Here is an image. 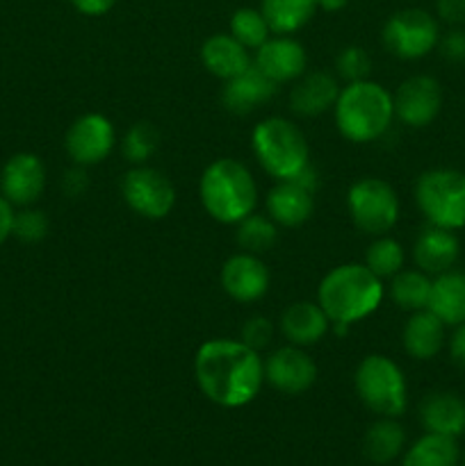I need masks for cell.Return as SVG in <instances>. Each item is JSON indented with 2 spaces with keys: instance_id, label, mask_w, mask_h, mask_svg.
<instances>
[{
  "instance_id": "6da1fadb",
  "label": "cell",
  "mask_w": 465,
  "mask_h": 466,
  "mask_svg": "<svg viewBox=\"0 0 465 466\" xmlns=\"http://www.w3.org/2000/svg\"><path fill=\"white\" fill-rule=\"evenodd\" d=\"M194 376L214 405L244 408L263 387L264 360L242 339H210L196 350Z\"/></svg>"
},
{
  "instance_id": "7a4b0ae2",
  "label": "cell",
  "mask_w": 465,
  "mask_h": 466,
  "mask_svg": "<svg viewBox=\"0 0 465 466\" xmlns=\"http://www.w3.org/2000/svg\"><path fill=\"white\" fill-rule=\"evenodd\" d=\"M383 282L365 264H342L322 278L317 289V303L333 326L351 328L377 312L381 305Z\"/></svg>"
},
{
  "instance_id": "3957f363",
  "label": "cell",
  "mask_w": 465,
  "mask_h": 466,
  "mask_svg": "<svg viewBox=\"0 0 465 466\" xmlns=\"http://www.w3.org/2000/svg\"><path fill=\"white\" fill-rule=\"evenodd\" d=\"M336 126L345 139L369 144L381 139L395 118L392 94L378 82L360 80L342 86L336 105Z\"/></svg>"
},
{
  "instance_id": "277c9868",
  "label": "cell",
  "mask_w": 465,
  "mask_h": 466,
  "mask_svg": "<svg viewBox=\"0 0 465 466\" xmlns=\"http://www.w3.org/2000/svg\"><path fill=\"white\" fill-rule=\"evenodd\" d=\"M201 203L205 212L219 223H240L258 203V187L242 162L231 157L214 159L201 176Z\"/></svg>"
},
{
  "instance_id": "5b68a950",
  "label": "cell",
  "mask_w": 465,
  "mask_h": 466,
  "mask_svg": "<svg viewBox=\"0 0 465 466\" xmlns=\"http://www.w3.org/2000/svg\"><path fill=\"white\" fill-rule=\"evenodd\" d=\"M251 148L264 173L276 180H292L308 167V141L292 121L269 116L253 127Z\"/></svg>"
},
{
  "instance_id": "8992f818",
  "label": "cell",
  "mask_w": 465,
  "mask_h": 466,
  "mask_svg": "<svg viewBox=\"0 0 465 466\" xmlns=\"http://www.w3.org/2000/svg\"><path fill=\"white\" fill-rule=\"evenodd\" d=\"M358 399L378 417H401L408 405L404 371L386 355H367L354 376Z\"/></svg>"
},
{
  "instance_id": "52a82bcc",
  "label": "cell",
  "mask_w": 465,
  "mask_h": 466,
  "mask_svg": "<svg viewBox=\"0 0 465 466\" xmlns=\"http://www.w3.org/2000/svg\"><path fill=\"white\" fill-rule=\"evenodd\" d=\"M415 200L431 226L459 230L465 226V173L431 168L415 182Z\"/></svg>"
},
{
  "instance_id": "ba28073f",
  "label": "cell",
  "mask_w": 465,
  "mask_h": 466,
  "mask_svg": "<svg viewBox=\"0 0 465 466\" xmlns=\"http://www.w3.org/2000/svg\"><path fill=\"white\" fill-rule=\"evenodd\" d=\"M346 208L360 232L381 237L395 228L399 218V198L381 177H360L346 194Z\"/></svg>"
},
{
  "instance_id": "9c48e42d",
  "label": "cell",
  "mask_w": 465,
  "mask_h": 466,
  "mask_svg": "<svg viewBox=\"0 0 465 466\" xmlns=\"http://www.w3.org/2000/svg\"><path fill=\"white\" fill-rule=\"evenodd\" d=\"M383 46L399 59H419L431 53L440 41L438 21L419 7L399 9L383 25Z\"/></svg>"
},
{
  "instance_id": "30bf717a",
  "label": "cell",
  "mask_w": 465,
  "mask_h": 466,
  "mask_svg": "<svg viewBox=\"0 0 465 466\" xmlns=\"http://www.w3.org/2000/svg\"><path fill=\"white\" fill-rule=\"evenodd\" d=\"M121 194L132 212L150 218V221H160V218L169 217L173 205H176V187H173V182L162 171L146 167V164L132 167L123 176Z\"/></svg>"
},
{
  "instance_id": "8fae6325",
  "label": "cell",
  "mask_w": 465,
  "mask_h": 466,
  "mask_svg": "<svg viewBox=\"0 0 465 466\" xmlns=\"http://www.w3.org/2000/svg\"><path fill=\"white\" fill-rule=\"evenodd\" d=\"M114 144H117V132L112 121L96 112L78 116L64 137V148L78 167L100 164L112 153Z\"/></svg>"
},
{
  "instance_id": "7c38bea8",
  "label": "cell",
  "mask_w": 465,
  "mask_h": 466,
  "mask_svg": "<svg viewBox=\"0 0 465 466\" xmlns=\"http://www.w3.org/2000/svg\"><path fill=\"white\" fill-rule=\"evenodd\" d=\"M264 380L281 394H304L317 380V364L301 346H283L264 360Z\"/></svg>"
},
{
  "instance_id": "4fadbf2b",
  "label": "cell",
  "mask_w": 465,
  "mask_h": 466,
  "mask_svg": "<svg viewBox=\"0 0 465 466\" xmlns=\"http://www.w3.org/2000/svg\"><path fill=\"white\" fill-rule=\"evenodd\" d=\"M395 116L408 127H427L440 114L442 89L436 77L413 76L392 96Z\"/></svg>"
},
{
  "instance_id": "5bb4252c",
  "label": "cell",
  "mask_w": 465,
  "mask_h": 466,
  "mask_svg": "<svg viewBox=\"0 0 465 466\" xmlns=\"http://www.w3.org/2000/svg\"><path fill=\"white\" fill-rule=\"evenodd\" d=\"M46 189V164L35 153H16L0 171V194L16 208H30Z\"/></svg>"
},
{
  "instance_id": "9a60e30c",
  "label": "cell",
  "mask_w": 465,
  "mask_h": 466,
  "mask_svg": "<svg viewBox=\"0 0 465 466\" xmlns=\"http://www.w3.org/2000/svg\"><path fill=\"white\" fill-rule=\"evenodd\" d=\"M222 287L237 303H255L269 289V268L260 255L237 253L223 262Z\"/></svg>"
},
{
  "instance_id": "2e32d148",
  "label": "cell",
  "mask_w": 465,
  "mask_h": 466,
  "mask_svg": "<svg viewBox=\"0 0 465 466\" xmlns=\"http://www.w3.org/2000/svg\"><path fill=\"white\" fill-rule=\"evenodd\" d=\"M305 48L290 35H276L269 36L258 50H255V62L253 66L263 71L269 80L276 85L283 82H294L299 80L305 73Z\"/></svg>"
},
{
  "instance_id": "e0dca14e",
  "label": "cell",
  "mask_w": 465,
  "mask_h": 466,
  "mask_svg": "<svg viewBox=\"0 0 465 466\" xmlns=\"http://www.w3.org/2000/svg\"><path fill=\"white\" fill-rule=\"evenodd\" d=\"M276 82L269 80L263 71H258L251 64L244 73L226 80L222 89V103L228 112L244 116V114L255 112L264 103H269L276 96Z\"/></svg>"
},
{
  "instance_id": "ac0fdd59",
  "label": "cell",
  "mask_w": 465,
  "mask_h": 466,
  "mask_svg": "<svg viewBox=\"0 0 465 466\" xmlns=\"http://www.w3.org/2000/svg\"><path fill=\"white\" fill-rule=\"evenodd\" d=\"M460 255L459 237L447 228H438L429 223L418 235L413 244V259L419 271L427 276H440L450 271Z\"/></svg>"
},
{
  "instance_id": "d6986e66",
  "label": "cell",
  "mask_w": 465,
  "mask_h": 466,
  "mask_svg": "<svg viewBox=\"0 0 465 466\" xmlns=\"http://www.w3.org/2000/svg\"><path fill=\"white\" fill-rule=\"evenodd\" d=\"M313 191L301 187L296 180H278L267 194V214L276 226L299 228L313 217Z\"/></svg>"
},
{
  "instance_id": "ffe728a7",
  "label": "cell",
  "mask_w": 465,
  "mask_h": 466,
  "mask_svg": "<svg viewBox=\"0 0 465 466\" xmlns=\"http://www.w3.org/2000/svg\"><path fill=\"white\" fill-rule=\"evenodd\" d=\"M340 96V85L326 71L304 73L290 91V107L299 116L310 118L328 112Z\"/></svg>"
},
{
  "instance_id": "44dd1931",
  "label": "cell",
  "mask_w": 465,
  "mask_h": 466,
  "mask_svg": "<svg viewBox=\"0 0 465 466\" xmlns=\"http://www.w3.org/2000/svg\"><path fill=\"white\" fill-rule=\"evenodd\" d=\"M281 326L283 337H285L290 344L301 346H313L322 339L328 332V317L324 314V309L319 308V303H310V300H296L292 303L285 312L281 314Z\"/></svg>"
},
{
  "instance_id": "7402d4cb",
  "label": "cell",
  "mask_w": 465,
  "mask_h": 466,
  "mask_svg": "<svg viewBox=\"0 0 465 466\" xmlns=\"http://www.w3.org/2000/svg\"><path fill=\"white\" fill-rule=\"evenodd\" d=\"M419 421L427 432L456 440L465 432V400L451 391L429 394L419 405Z\"/></svg>"
},
{
  "instance_id": "603a6c76",
  "label": "cell",
  "mask_w": 465,
  "mask_h": 466,
  "mask_svg": "<svg viewBox=\"0 0 465 466\" xmlns=\"http://www.w3.org/2000/svg\"><path fill=\"white\" fill-rule=\"evenodd\" d=\"M201 62L208 68V73L226 82L251 66V55L228 32V35H212L203 41V46H201Z\"/></svg>"
},
{
  "instance_id": "cb8c5ba5",
  "label": "cell",
  "mask_w": 465,
  "mask_h": 466,
  "mask_svg": "<svg viewBox=\"0 0 465 466\" xmlns=\"http://www.w3.org/2000/svg\"><path fill=\"white\" fill-rule=\"evenodd\" d=\"M429 312L436 314L445 326H459L465 321V273L445 271L431 282Z\"/></svg>"
},
{
  "instance_id": "d4e9b609",
  "label": "cell",
  "mask_w": 465,
  "mask_h": 466,
  "mask_svg": "<svg viewBox=\"0 0 465 466\" xmlns=\"http://www.w3.org/2000/svg\"><path fill=\"white\" fill-rule=\"evenodd\" d=\"M404 349L415 360H431L445 344V323L429 309L410 314L404 326Z\"/></svg>"
},
{
  "instance_id": "484cf974",
  "label": "cell",
  "mask_w": 465,
  "mask_h": 466,
  "mask_svg": "<svg viewBox=\"0 0 465 466\" xmlns=\"http://www.w3.org/2000/svg\"><path fill=\"white\" fill-rule=\"evenodd\" d=\"M317 0H263L260 12L267 18L269 30L276 35H292L301 30L317 12Z\"/></svg>"
},
{
  "instance_id": "4316f807",
  "label": "cell",
  "mask_w": 465,
  "mask_h": 466,
  "mask_svg": "<svg viewBox=\"0 0 465 466\" xmlns=\"http://www.w3.org/2000/svg\"><path fill=\"white\" fill-rule=\"evenodd\" d=\"M406 432L392 417H381L367 428L363 451L374 464H388L404 451Z\"/></svg>"
},
{
  "instance_id": "83f0119b",
  "label": "cell",
  "mask_w": 465,
  "mask_h": 466,
  "mask_svg": "<svg viewBox=\"0 0 465 466\" xmlns=\"http://www.w3.org/2000/svg\"><path fill=\"white\" fill-rule=\"evenodd\" d=\"M431 282V278L424 271H419V268H413V271H399L397 276L390 278L388 294H390L392 303L399 305L406 312H419V309H427L429 305Z\"/></svg>"
},
{
  "instance_id": "f1b7e54d",
  "label": "cell",
  "mask_w": 465,
  "mask_h": 466,
  "mask_svg": "<svg viewBox=\"0 0 465 466\" xmlns=\"http://www.w3.org/2000/svg\"><path fill=\"white\" fill-rule=\"evenodd\" d=\"M459 464V444L454 437L427 432L419 437L408 453L404 455V466H456Z\"/></svg>"
},
{
  "instance_id": "f546056e",
  "label": "cell",
  "mask_w": 465,
  "mask_h": 466,
  "mask_svg": "<svg viewBox=\"0 0 465 466\" xmlns=\"http://www.w3.org/2000/svg\"><path fill=\"white\" fill-rule=\"evenodd\" d=\"M278 241V228L264 214L251 212L249 217L237 223V246L244 253L263 255L272 250Z\"/></svg>"
},
{
  "instance_id": "4dcf8cb0",
  "label": "cell",
  "mask_w": 465,
  "mask_h": 466,
  "mask_svg": "<svg viewBox=\"0 0 465 466\" xmlns=\"http://www.w3.org/2000/svg\"><path fill=\"white\" fill-rule=\"evenodd\" d=\"M160 148V130L150 121H137L128 127L121 141V153L135 167L149 162Z\"/></svg>"
},
{
  "instance_id": "1f68e13d",
  "label": "cell",
  "mask_w": 465,
  "mask_h": 466,
  "mask_svg": "<svg viewBox=\"0 0 465 466\" xmlns=\"http://www.w3.org/2000/svg\"><path fill=\"white\" fill-rule=\"evenodd\" d=\"M365 267L378 276L383 278H392L401 271L404 267V248L397 239L392 237H377V239L369 244L367 253H365Z\"/></svg>"
},
{
  "instance_id": "d6a6232c",
  "label": "cell",
  "mask_w": 465,
  "mask_h": 466,
  "mask_svg": "<svg viewBox=\"0 0 465 466\" xmlns=\"http://www.w3.org/2000/svg\"><path fill=\"white\" fill-rule=\"evenodd\" d=\"M231 35L235 36L246 50H258L260 46L269 39L272 30H269L267 18L263 16L260 9L240 7L231 16Z\"/></svg>"
},
{
  "instance_id": "836d02e7",
  "label": "cell",
  "mask_w": 465,
  "mask_h": 466,
  "mask_svg": "<svg viewBox=\"0 0 465 466\" xmlns=\"http://www.w3.org/2000/svg\"><path fill=\"white\" fill-rule=\"evenodd\" d=\"M369 71H372V59H369L367 50L360 48V46H346V48L337 53L336 73L346 85L349 82L367 80Z\"/></svg>"
},
{
  "instance_id": "e575fe53",
  "label": "cell",
  "mask_w": 465,
  "mask_h": 466,
  "mask_svg": "<svg viewBox=\"0 0 465 466\" xmlns=\"http://www.w3.org/2000/svg\"><path fill=\"white\" fill-rule=\"evenodd\" d=\"M48 235V218L41 209H21L14 212L12 237H16L23 244H36Z\"/></svg>"
},
{
  "instance_id": "d590c367",
  "label": "cell",
  "mask_w": 465,
  "mask_h": 466,
  "mask_svg": "<svg viewBox=\"0 0 465 466\" xmlns=\"http://www.w3.org/2000/svg\"><path fill=\"white\" fill-rule=\"evenodd\" d=\"M272 335H274L272 321H269L267 317H260V314H255V317H249L244 321V326H242V332H240V339L244 341L246 346H251V349L258 350L260 353L264 346H269Z\"/></svg>"
},
{
  "instance_id": "8d00e7d4",
  "label": "cell",
  "mask_w": 465,
  "mask_h": 466,
  "mask_svg": "<svg viewBox=\"0 0 465 466\" xmlns=\"http://www.w3.org/2000/svg\"><path fill=\"white\" fill-rule=\"evenodd\" d=\"M440 53L442 57L450 59V62H465V30H450L440 41Z\"/></svg>"
},
{
  "instance_id": "74e56055",
  "label": "cell",
  "mask_w": 465,
  "mask_h": 466,
  "mask_svg": "<svg viewBox=\"0 0 465 466\" xmlns=\"http://www.w3.org/2000/svg\"><path fill=\"white\" fill-rule=\"evenodd\" d=\"M436 12L450 25L465 23V0H436Z\"/></svg>"
},
{
  "instance_id": "f35d334b",
  "label": "cell",
  "mask_w": 465,
  "mask_h": 466,
  "mask_svg": "<svg viewBox=\"0 0 465 466\" xmlns=\"http://www.w3.org/2000/svg\"><path fill=\"white\" fill-rule=\"evenodd\" d=\"M87 187H89V177H87V173L82 171V167H76V168H71V171L64 173L62 189L67 196L78 198V196H80Z\"/></svg>"
},
{
  "instance_id": "ab89813d",
  "label": "cell",
  "mask_w": 465,
  "mask_h": 466,
  "mask_svg": "<svg viewBox=\"0 0 465 466\" xmlns=\"http://www.w3.org/2000/svg\"><path fill=\"white\" fill-rule=\"evenodd\" d=\"M71 5L85 16H103L117 5V0H71Z\"/></svg>"
},
{
  "instance_id": "60d3db41",
  "label": "cell",
  "mask_w": 465,
  "mask_h": 466,
  "mask_svg": "<svg viewBox=\"0 0 465 466\" xmlns=\"http://www.w3.org/2000/svg\"><path fill=\"white\" fill-rule=\"evenodd\" d=\"M450 355L456 367L465 369V321L459 323L450 341Z\"/></svg>"
},
{
  "instance_id": "b9f144b4",
  "label": "cell",
  "mask_w": 465,
  "mask_h": 466,
  "mask_svg": "<svg viewBox=\"0 0 465 466\" xmlns=\"http://www.w3.org/2000/svg\"><path fill=\"white\" fill-rule=\"evenodd\" d=\"M12 226H14V205L9 200H5V196L0 194V246L12 237Z\"/></svg>"
},
{
  "instance_id": "7bdbcfd3",
  "label": "cell",
  "mask_w": 465,
  "mask_h": 466,
  "mask_svg": "<svg viewBox=\"0 0 465 466\" xmlns=\"http://www.w3.org/2000/svg\"><path fill=\"white\" fill-rule=\"evenodd\" d=\"M349 5V0H317V7L324 9V12H340Z\"/></svg>"
}]
</instances>
